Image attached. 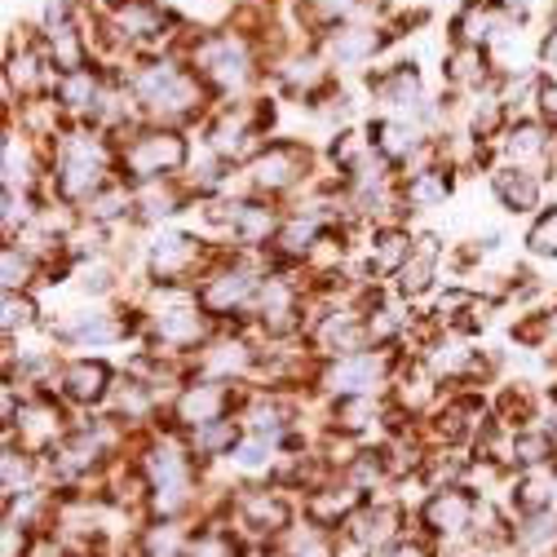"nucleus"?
<instances>
[{
	"mask_svg": "<svg viewBox=\"0 0 557 557\" xmlns=\"http://www.w3.org/2000/svg\"><path fill=\"white\" fill-rule=\"evenodd\" d=\"M124 81L137 98L147 124H173V128H195L213 115L218 98L195 76V66L182 53H151L133 58L124 66Z\"/></svg>",
	"mask_w": 557,
	"mask_h": 557,
	"instance_id": "1",
	"label": "nucleus"
},
{
	"mask_svg": "<svg viewBox=\"0 0 557 557\" xmlns=\"http://www.w3.org/2000/svg\"><path fill=\"white\" fill-rule=\"evenodd\" d=\"M182 58L195 66V76L208 85L218 102H248L257 98L265 85V49L257 36L222 27V32H186Z\"/></svg>",
	"mask_w": 557,
	"mask_h": 557,
	"instance_id": "2",
	"label": "nucleus"
},
{
	"mask_svg": "<svg viewBox=\"0 0 557 557\" xmlns=\"http://www.w3.org/2000/svg\"><path fill=\"white\" fill-rule=\"evenodd\" d=\"M115 177H120V147H115V137H107L94 124H72L49 147L45 195L76 208V213Z\"/></svg>",
	"mask_w": 557,
	"mask_h": 557,
	"instance_id": "3",
	"label": "nucleus"
},
{
	"mask_svg": "<svg viewBox=\"0 0 557 557\" xmlns=\"http://www.w3.org/2000/svg\"><path fill=\"white\" fill-rule=\"evenodd\" d=\"M115 147H120V177L128 186L186 177L195 160L190 128H173V124H137Z\"/></svg>",
	"mask_w": 557,
	"mask_h": 557,
	"instance_id": "4",
	"label": "nucleus"
},
{
	"mask_svg": "<svg viewBox=\"0 0 557 557\" xmlns=\"http://www.w3.org/2000/svg\"><path fill=\"white\" fill-rule=\"evenodd\" d=\"M265 85L278 98H288V102L310 111L323 94H332L341 85V76L332 72V62L323 58L319 40H306V45H288V49H278V53L265 58Z\"/></svg>",
	"mask_w": 557,
	"mask_h": 557,
	"instance_id": "5",
	"label": "nucleus"
},
{
	"mask_svg": "<svg viewBox=\"0 0 557 557\" xmlns=\"http://www.w3.org/2000/svg\"><path fill=\"white\" fill-rule=\"evenodd\" d=\"M314 173V151L301 137H270V143L239 169L244 190L261 195V199H288L293 190H301Z\"/></svg>",
	"mask_w": 557,
	"mask_h": 557,
	"instance_id": "6",
	"label": "nucleus"
},
{
	"mask_svg": "<svg viewBox=\"0 0 557 557\" xmlns=\"http://www.w3.org/2000/svg\"><path fill=\"white\" fill-rule=\"evenodd\" d=\"M398 40H403L398 23L376 27V23H359L355 18V23H341V27L323 32L319 36V49L332 62L336 76H368V72H376V66L389 58V49Z\"/></svg>",
	"mask_w": 557,
	"mask_h": 557,
	"instance_id": "7",
	"label": "nucleus"
},
{
	"mask_svg": "<svg viewBox=\"0 0 557 557\" xmlns=\"http://www.w3.org/2000/svg\"><path fill=\"white\" fill-rule=\"evenodd\" d=\"M398 359H403V350H363V355L319 359L314 385L327 398H376V394H389Z\"/></svg>",
	"mask_w": 557,
	"mask_h": 557,
	"instance_id": "8",
	"label": "nucleus"
},
{
	"mask_svg": "<svg viewBox=\"0 0 557 557\" xmlns=\"http://www.w3.org/2000/svg\"><path fill=\"white\" fill-rule=\"evenodd\" d=\"M363 85H368V98L381 107V115L425 124V115L434 107V94L425 89L421 66H416L411 58H385L376 72L363 76Z\"/></svg>",
	"mask_w": 557,
	"mask_h": 557,
	"instance_id": "9",
	"label": "nucleus"
},
{
	"mask_svg": "<svg viewBox=\"0 0 557 557\" xmlns=\"http://www.w3.org/2000/svg\"><path fill=\"white\" fill-rule=\"evenodd\" d=\"M218 252L199 244L186 231H151V239L143 244V270H147V284H186L195 288V278L208 270Z\"/></svg>",
	"mask_w": 557,
	"mask_h": 557,
	"instance_id": "10",
	"label": "nucleus"
},
{
	"mask_svg": "<svg viewBox=\"0 0 557 557\" xmlns=\"http://www.w3.org/2000/svg\"><path fill=\"white\" fill-rule=\"evenodd\" d=\"M239 389L235 385H226V381H208V376H199V372H190L173 394H169V421H173V430L177 434H190V430H199V425H208V421H222V416H235L239 411Z\"/></svg>",
	"mask_w": 557,
	"mask_h": 557,
	"instance_id": "11",
	"label": "nucleus"
},
{
	"mask_svg": "<svg viewBox=\"0 0 557 557\" xmlns=\"http://www.w3.org/2000/svg\"><path fill=\"white\" fill-rule=\"evenodd\" d=\"M496 164H513V169H535L544 173V182L553 177L557 164V128L540 115H513L505 124V133L492 143Z\"/></svg>",
	"mask_w": 557,
	"mask_h": 557,
	"instance_id": "12",
	"label": "nucleus"
},
{
	"mask_svg": "<svg viewBox=\"0 0 557 557\" xmlns=\"http://www.w3.org/2000/svg\"><path fill=\"white\" fill-rule=\"evenodd\" d=\"M115 368L98 355H72L58 363V376H53V394L66 403V407H81V411H98L111 403L115 394Z\"/></svg>",
	"mask_w": 557,
	"mask_h": 557,
	"instance_id": "13",
	"label": "nucleus"
},
{
	"mask_svg": "<svg viewBox=\"0 0 557 557\" xmlns=\"http://www.w3.org/2000/svg\"><path fill=\"white\" fill-rule=\"evenodd\" d=\"M107 76H111V66H102V62L76 66V72H58L53 102L66 115V124H94V111H98V98L107 89Z\"/></svg>",
	"mask_w": 557,
	"mask_h": 557,
	"instance_id": "14",
	"label": "nucleus"
},
{
	"mask_svg": "<svg viewBox=\"0 0 557 557\" xmlns=\"http://www.w3.org/2000/svg\"><path fill=\"white\" fill-rule=\"evenodd\" d=\"M486 186H492V195L500 199L505 213L513 218H535L544 208V173L535 169H513V164H496L492 177H486Z\"/></svg>",
	"mask_w": 557,
	"mask_h": 557,
	"instance_id": "15",
	"label": "nucleus"
},
{
	"mask_svg": "<svg viewBox=\"0 0 557 557\" xmlns=\"http://www.w3.org/2000/svg\"><path fill=\"white\" fill-rule=\"evenodd\" d=\"M443 85L456 89V94H478L486 85H496V72H492V53L478 49V45H447L443 49Z\"/></svg>",
	"mask_w": 557,
	"mask_h": 557,
	"instance_id": "16",
	"label": "nucleus"
},
{
	"mask_svg": "<svg viewBox=\"0 0 557 557\" xmlns=\"http://www.w3.org/2000/svg\"><path fill=\"white\" fill-rule=\"evenodd\" d=\"M398 186H403V199H407V213H430V208H443L451 199L456 169H447L438 160V164H425V169L398 173Z\"/></svg>",
	"mask_w": 557,
	"mask_h": 557,
	"instance_id": "17",
	"label": "nucleus"
},
{
	"mask_svg": "<svg viewBox=\"0 0 557 557\" xmlns=\"http://www.w3.org/2000/svg\"><path fill=\"white\" fill-rule=\"evenodd\" d=\"M438 265H443V244H438L434 235H416V248H411L407 265L394 274V293H398L403 301H421V297L434 288Z\"/></svg>",
	"mask_w": 557,
	"mask_h": 557,
	"instance_id": "18",
	"label": "nucleus"
},
{
	"mask_svg": "<svg viewBox=\"0 0 557 557\" xmlns=\"http://www.w3.org/2000/svg\"><path fill=\"white\" fill-rule=\"evenodd\" d=\"M416 248V235L394 222V226H372V239H368V278H394L407 257Z\"/></svg>",
	"mask_w": 557,
	"mask_h": 557,
	"instance_id": "19",
	"label": "nucleus"
},
{
	"mask_svg": "<svg viewBox=\"0 0 557 557\" xmlns=\"http://www.w3.org/2000/svg\"><path fill=\"white\" fill-rule=\"evenodd\" d=\"M164 10L177 18V27H186L190 36H199V32L231 27L239 0H164Z\"/></svg>",
	"mask_w": 557,
	"mask_h": 557,
	"instance_id": "20",
	"label": "nucleus"
},
{
	"mask_svg": "<svg viewBox=\"0 0 557 557\" xmlns=\"http://www.w3.org/2000/svg\"><path fill=\"white\" fill-rule=\"evenodd\" d=\"M473 496L469 492H460V486H438V492L430 496V505H425V527H434V531H465L469 522H473Z\"/></svg>",
	"mask_w": 557,
	"mask_h": 557,
	"instance_id": "21",
	"label": "nucleus"
},
{
	"mask_svg": "<svg viewBox=\"0 0 557 557\" xmlns=\"http://www.w3.org/2000/svg\"><path fill=\"white\" fill-rule=\"evenodd\" d=\"M0 274H5V293H36L45 265L27 248H18L14 239H5V252H0Z\"/></svg>",
	"mask_w": 557,
	"mask_h": 557,
	"instance_id": "22",
	"label": "nucleus"
},
{
	"mask_svg": "<svg viewBox=\"0 0 557 557\" xmlns=\"http://www.w3.org/2000/svg\"><path fill=\"white\" fill-rule=\"evenodd\" d=\"M239 513H244L248 527H265V531H274V527L288 522V509H284V500H278L274 492H248V496L239 500Z\"/></svg>",
	"mask_w": 557,
	"mask_h": 557,
	"instance_id": "23",
	"label": "nucleus"
},
{
	"mask_svg": "<svg viewBox=\"0 0 557 557\" xmlns=\"http://www.w3.org/2000/svg\"><path fill=\"white\" fill-rule=\"evenodd\" d=\"M527 252L531 257H557V203H544L527 226Z\"/></svg>",
	"mask_w": 557,
	"mask_h": 557,
	"instance_id": "24",
	"label": "nucleus"
},
{
	"mask_svg": "<svg viewBox=\"0 0 557 557\" xmlns=\"http://www.w3.org/2000/svg\"><path fill=\"white\" fill-rule=\"evenodd\" d=\"M5 336H23L32 327H40V306L36 293H5Z\"/></svg>",
	"mask_w": 557,
	"mask_h": 557,
	"instance_id": "25",
	"label": "nucleus"
},
{
	"mask_svg": "<svg viewBox=\"0 0 557 557\" xmlns=\"http://www.w3.org/2000/svg\"><path fill=\"white\" fill-rule=\"evenodd\" d=\"M535 66H540V76H557V18H548V23L540 27Z\"/></svg>",
	"mask_w": 557,
	"mask_h": 557,
	"instance_id": "26",
	"label": "nucleus"
},
{
	"mask_svg": "<svg viewBox=\"0 0 557 557\" xmlns=\"http://www.w3.org/2000/svg\"><path fill=\"white\" fill-rule=\"evenodd\" d=\"M190 557H235V544L226 535H218V531H208V535H199L190 544Z\"/></svg>",
	"mask_w": 557,
	"mask_h": 557,
	"instance_id": "27",
	"label": "nucleus"
},
{
	"mask_svg": "<svg viewBox=\"0 0 557 557\" xmlns=\"http://www.w3.org/2000/svg\"><path fill=\"white\" fill-rule=\"evenodd\" d=\"M389 557H425V553L411 548V544H398V548H389Z\"/></svg>",
	"mask_w": 557,
	"mask_h": 557,
	"instance_id": "28",
	"label": "nucleus"
},
{
	"mask_svg": "<svg viewBox=\"0 0 557 557\" xmlns=\"http://www.w3.org/2000/svg\"><path fill=\"white\" fill-rule=\"evenodd\" d=\"M265 5H284V0H265Z\"/></svg>",
	"mask_w": 557,
	"mask_h": 557,
	"instance_id": "29",
	"label": "nucleus"
}]
</instances>
